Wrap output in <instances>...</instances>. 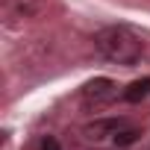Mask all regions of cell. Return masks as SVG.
<instances>
[{
    "mask_svg": "<svg viewBox=\"0 0 150 150\" xmlns=\"http://www.w3.org/2000/svg\"><path fill=\"white\" fill-rule=\"evenodd\" d=\"M115 97H118V86L112 80H106V77H97V80L83 86V100L88 106H103V103H109Z\"/></svg>",
    "mask_w": 150,
    "mask_h": 150,
    "instance_id": "2",
    "label": "cell"
},
{
    "mask_svg": "<svg viewBox=\"0 0 150 150\" xmlns=\"http://www.w3.org/2000/svg\"><path fill=\"white\" fill-rule=\"evenodd\" d=\"M94 47L103 59L115 65H135L141 59V41L127 27H103L94 35Z\"/></svg>",
    "mask_w": 150,
    "mask_h": 150,
    "instance_id": "1",
    "label": "cell"
},
{
    "mask_svg": "<svg viewBox=\"0 0 150 150\" xmlns=\"http://www.w3.org/2000/svg\"><path fill=\"white\" fill-rule=\"evenodd\" d=\"M118 129H124V121L109 118V121H94V124H88V127H86V135H88L91 141H100V138H106V135H115Z\"/></svg>",
    "mask_w": 150,
    "mask_h": 150,
    "instance_id": "3",
    "label": "cell"
},
{
    "mask_svg": "<svg viewBox=\"0 0 150 150\" xmlns=\"http://www.w3.org/2000/svg\"><path fill=\"white\" fill-rule=\"evenodd\" d=\"M144 97H150V77H141V80L129 83L127 91H124V100H127V103H138V100H144Z\"/></svg>",
    "mask_w": 150,
    "mask_h": 150,
    "instance_id": "4",
    "label": "cell"
},
{
    "mask_svg": "<svg viewBox=\"0 0 150 150\" xmlns=\"http://www.w3.org/2000/svg\"><path fill=\"white\" fill-rule=\"evenodd\" d=\"M41 150H59V141H56L53 135H47V138L41 141Z\"/></svg>",
    "mask_w": 150,
    "mask_h": 150,
    "instance_id": "6",
    "label": "cell"
},
{
    "mask_svg": "<svg viewBox=\"0 0 150 150\" xmlns=\"http://www.w3.org/2000/svg\"><path fill=\"white\" fill-rule=\"evenodd\" d=\"M138 135H141L138 129H132V127H124V129H118V132H115V144H118V147H127V144H132Z\"/></svg>",
    "mask_w": 150,
    "mask_h": 150,
    "instance_id": "5",
    "label": "cell"
}]
</instances>
